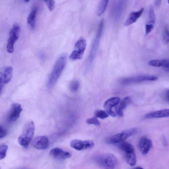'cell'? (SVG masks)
Wrapping results in <instances>:
<instances>
[{"mask_svg": "<svg viewBox=\"0 0 169 169\" xmlns=\"http://www.w3.org/2000/svg\"><path fill=\"white\" fill-rule=\"evenodd\" d=\"M87 123L89 124H93L97 126L100 125V122L96 117H92L88 119Z\"/></svg>", "mask_w": 169, "mask_h": 169, "instance_id": "cell-28", "label": "cell"}, {"mask_svg": "<svg viewBox=\"0 0 169 169\" xmlns=\"http://www.w3.org/2000/svg\"><path fill=\"white\" fill-rule=\"evenodd\" d=\"M121 99L120 98L115 97L111 98L107 100L104 104V108L106 110L112 109L113 107L116 106L120 102Z\"/></svg>", "mask_w": 169, "mask_h": 169, "instance_id": "cell-20", "label": "cell"}, {"mask_svg": "<svg viewBox=\"0 0 169 169\" xmlns=\"http://www.w3.org/2000/svg\"><path fill=\"white\" fill-rule=\"evenodd\" d=\"M137 131V129L135 128L124 131L109 138L108 139L107 142L109 144H115L123 142L135 134Z\"/></svg>", "mask_w": 169, "mask_h": 169, "instance_id": "cell-8", "label": "cell"}, {"mask_svg": "<svg viewBox=\"0 0 169 169\" xmlns=\"http://www.w3.org/2000/svg\"><path fill=\"white\" fill-rule=\"evenodd\" d=\"M118 147L124 153L126 162L131 166L136 163V157L133 146L130 143L123 141L119 143Z\"/></svg>", "mask_w": 169, "mask_h": 169, "instance_id": "cell-3", "label": "cell"}, {"mask_svg": "<svg viewBox=\"0 0 169 169\" xmlns=\"http://www.w3.org/2000/svg\"><path fill=\"white\" fill-rule=\"evenodd\" d=\"M132 169H143V168L141 167H136V168H134Z\"/></svg>", "mask_w": 169, "mask_h": 169, "instance_id": "cell-37", "label": "cell"}, {"mask_svg": "<svg viewBox=\"0 0 169 169\" xmlns=\"http://www.w3.org/2000/svg\"><path fill=\"white\" fill-rule=\"evenodd\" d=\"M131 101V99L130 97H126L124 98L120 102V105L116 107L115 110L117 115L120 117H122L123 115V110L125 109Z\"/></svg>", "mask_w": 169, "mask_h": 169, "instance_id": "cell-17", "label": "cell"}, {"mask_svg": "<svg viewBox=\"0 0 169 169\" xmlns=\"http://www.w3.org/2000/svg\"><path fill=\"white\" fill-rule=\"evenodd\" d=\"M106 110V111L108 114V115H110L113 117H115L116 116L115 113L112 111V109H107V110Z\"/></svg>", "mask_w": 169, "mask_h": 169, "instance_id": "cell-34", "label": "cell"}, {"mask_svg": "<svg viewBox=\"0 0 169 169\" xmlns=\"http://www.w3.org/2000/svg\"><path fill=\"white\" fill-rule=\"evenodd\" d=\"M148 119L169 117V109H165L160 111L148 113L145 115Z\"/></svg>", "mask_w": 169, "mask_h": 169, "instance_id": "cell-16", "label": "cell"}, {"mask_svg": "<svg viewBox=\"0 0 169 169\" xmlns=\"http://www.w3.org/2000/svg\"><path fill=\"white\" fill-rule=\"evenodd\" d=\"M23 109L20 104L14 103L12 104L8 114V119L10 122L16 121L20 115Z\"/></svg>", "mask_w": 169, "mask_h": 169, "instance_id": "cell-12", "label": "cell"}, {"mask_svg": "<svg viewBox=\"0 0 169 169\" xmlns=\"http://www.w3.org/2000/svg\"><path fill=\"white\" fill-rule=\"evenodd\" d=\"M154 27V26L153 24H149L146 25L145 29L146 35H148L149 34H150L152 31Z\"/></svg>", "mask_w": 169, "mask_h": 169, "instance_id": "cell-31", "label": "cell"}, {"mask_svg": "<svg viewBox=\"0 0 169 169\" xmlns=\"http://www.w3.org/2000/svg\"><path fill=\"white\" fill-rule=\"evenodd\" d=\"M33 145L35 148L38 150H46L49 145V139L46 136L37 137L33 141Z\"/></svg>", "mask_w": 169, "mask_h": 169, "instance_id": "cell-14", "label": "cell"}, {"mask_svg": "<svg viewBox=\"0 0 169 169\" xmlns=\"http://www.w3.org/2000/svg\"><path fill=\"white\" fill-rule=\"evenodd\" d=\"M157 76H142L124 78L121 80L123 84H128L140 83L145 81H153L157 80Z\"/></svg>", "mask_w": 169, "mask_h": 169, "instance_id": "cell-10", "label": "cell"}, {"mask_svg": "<svg viewBox=\"0 0 169 169\" xmlns=\"http://www.w3.org/2000/svg\"><path fill=\"white\" fill-rule=\"evenodd\" d=\"M24 1L25 2H29V1Z\"/></svg>", "mask_w": 169, "mask_h": 169, "instance_id": "cell-38", "label": "cell"}, {"mask_svg": "<svg viewBox=\"0 0 169 169\" xmlns=\"http://www.w3.org/2000/svg\"><path fill=\"white\" fill-rule=\"evenodd\" d=\"M149 65L155 67H161V60L155 59L150 61L149 63Z\"/></svg>", "mask_w": 169, "mask_h": 169, "instance_id": "cell-29", "label": "cell"}, {"mask_svg": "<svg viewBox=\"0 0 169 169\" xmlns=\"http://www.w3.org/2000/svg\"><path fill=\"white\" fill-rule=\"evenodd\" d=\"M103 21L102 20L99 24L95 37L93 42L91 50L86 61L88 65H90L96 55L103 31Z\"/></svg>", "mask_w": 169, "mask_h": 169, "instance_id": "cell-5", "label": "cell"}, {"mask_svg": "<svg viewBox=\"0 0 169 169\" xmlns=\"http://www.w3.org/2000/svg\"><path fill=\"white\" fill-rule=\"evenodd\" d=\"M7 134V131L2 125H1L0 126V138L1 139L6 136Z\"/></svg>", "mask_w": 169, "mask_h": 169, "instance_id": "cell-32", "label": "cell"}, {"mask_svg": "<svg viewBox=\"0 0 169 169\" xmlns=\"http://www.w3.org/2000/svg\"><path fill=\"white\" fill-rule=\"evenodd\" d=\"M8 149V146L6 145L0 146V160H2L6 158Z\"/></svg>", "mask_w": 169, "mask_h": 169, "instance_id": "cell-24", "label": "cell"}, {"mask_svg": "<svg viewBox=\"0 0 169 169\" xmlns=\"http://www.w3.org/2000/svg\"><path fill=\"white\" fill-rule=\"evenodd\" d=\"M168 3L169 4V0H168Z\"/></svg>", "mask_w": 169, "mask_h": 169, "instance_id": "cell-39", "label": "cell"}, {"mask_svg": "<svg viewBox=\"0 0 169 169\" xmlns=\"http://www.w3.org/2000/svg\"><path fill=\"white\" fill-rule=\"evenodd\" d=\"M35 126L32 121H27L24 126L21 135L18 138V142L20 145L27 148L31 142L33 136Z\"/></svg>", "mask_w": 169, "mask_h": 169, "instance_id": "cell-2", "label": "cell"}, {"mask_svg": "<svg viewBox=\"0 0 169 169\" xmlns=\"http://www.w3.org/2000/svg\"><path fill=\"white\" fill-rule=\"evenodd\" d=\"M13 71V68L11 66L4 67L0 70V88L1 93L5 84H8L11 81Z\"/></svg>", "mask_w": 169, "mask_h": 169, "instance_id": "cell-9", "label": "cell"}, {"mask_svg": "<svg viewBox=\"0 0 169 169\" xmlns=\"http://www.w3.org/2000/svg\"><path fill=\"white\" fill-rule=\"evenodd\" d=\"M87 42L86 40L83 37L79 39L75 45V50L69 56L71 60L75 61L81 59L86 49Z\"/></svg>", "mask_w": 169, "mask_h": 169, "instance_id": "cell-6", "label": "cell"}, {"mask_svg": "<svg viewBox=\"0 0 169 169\" xmlns=\"http://www.w3.org/2000/svg\"><path fill=\"white\" fill-rule=\"evenodd\" d=\"M20 28L17 23H14L10 30L7 46L8 52L12 53L14 52V44L18 39Z\"/></svg>", "mask_w": 169, "mask_h": 169, "instance_id": "cell-7", "label": "cell"}, {"mask_svg": "<svg viewBox=\"0 0 169 169\" xmlns=\"http://www.w3.org/2000/svg\"><path fill=\"white\" fill-rule=\"evenodd\" d=\"M67 58V54L64 53L58 59L49 78L47 83L48 88H51L55 85L65 67Z\"/></svg>", "mask_w": 169, "mask_h": 169, "instance_id": "cell-1", "label": "cell"}, {"mask_svg": "<svg viewBox=\"0 0 169 169\" xmlns=\"http://www.w3.org/2000/svg\"><path fill=\"white\" fill-rule=\"evenodd\" d=\"M125 1H119L114 6L113 10V16L116 20L120 18L126 5Z\"/></svg>", "mask_w": 169, "mask_h": 169, "instance_id": "cell-19", "label": "cell"}, {"mask_svg": "<svg viewBox=\"0 0 169 169\" xmlns=\"http://www.w3.org/2000/svg\"><path fill=\"white\" fill-rule=\"evenodd\" d=\"M162 1H159V0H157V1H155V5L156 7L157 8L159 7L161 4Z\"/></svg>", "mask_w": 169, "mask_h": 169, "instance_id": "cell-36", "label": "cell"}, {"mask_svg": "<svg viewBox=\"0 0 169 169\" xmlns=\"http://www.w3.org/2000/svg\"><path fill=\"white\" fill-rule=\"evenodd\" d=\"M96 161L98 165L106 169H114L116 167L118 160L111 154H105L97 156Z\"/></svg>", "mask_w": 169, "mask_h": 169, "instance_id": "cell-4", "label": "cell"}, {"mask_svg": "<svg viewBox=\"0 0 169 169\" xmlns=\"http://www.w3.org/2000/svg\"><path fill=\"white\" fill-rule=\"evenodd\" d=\"M37 9L36 8H34L30 13L28 15L27 21L32 28H34L35 26V22Z\"/></svg>", "mask_w": 169, "mask_h": 169, "instance_id": "cell-21", "label": "cell"}, {"mask_svg": "<svg viewBox=\"0 0 169 169\" xmlns=\"http://www.w3.org/2000/svg\"><path fill=\"white\" fill-rule=\"evenodd\" d=\"M164 97L167 101L169 102V89H167L164 93Z\"/></svg>", "mask_w": 169, "mask_h": 169, "instance_id": "cell-35", "label": "cell"}, {"mask_svg": "<svg viewBox=\"0 0 169 169\" xmlns=\"http://www.w3.org/2000/svg\"><path fill=\"white\" fill-rule=\"evenodd\" d=\"M149 23L150 24H154L155 23L156 17L154 10L152 5H151L149 9Z\"/></svg>", "mask_w": 169, "mask_h": 169, "instance_id": "cell-23", "label": "cell"}, {"mask_svg": "<svg viewBox=\"0 0 169 169\" xmlns=\"http://www.w3.org/2000/svg\"><path fill=\"white\" fill-rule=\"evenodd\" d=\"M161 67L163 68L166 71L169 72V59H161Z\"/></svg>", "mask_w": 169, "mask_h": 169, "instance_id": "cell-27", "label": "cell"}, {"mask_svg": "<svg viewBox=\"0 0 169 169\" xmlns=\"http://www.w3.org/2000/svg\"><path fill=\"white\" fill-rule=\"evenodd\" d=\"M80 86V82L77 80L72 81L70 84V88L71 91L73 92L77 91Z\"/></svg>", "mask_w": 169, "mask_h": 169, "instance_id": "cell-25", "label": "cell"}, {"mask_svg": "<svg viewBox=\"0 0 169 169\" xmlns=\"http://www.w3.org/2000/svg\"><path fill=\"white\" fill-rule=\"evenodd\" d=\"M96 116L101 119H106L109 116L108 114L106 111L102 110H97L95 112Z\"/></svg>", "mask_w": 169, "mask_h": 169, "instance_id": "cell-26", "label": "cell"}, {"mask_svg": "<svg viewBox=\"0 0 169 169\" xmlns=\"http://www.w3.org/2000/svg\"><path fill=\"white\" fill-rule=\"evenodd\" d=\"M70 145L76 150L81 151L93 148L94 146V143L91 141H82L76 139L71 141Z\"/></svg>", "mask_w": 169, "mask_h": 169, "instance_id": "cell-11", "label": "cell"}, {"mask_svg": "<svg viewBox=\"0 0 169 169\" xmlns=\"http://www.w3.org/2000/svg\"><path fill=\"white\" fill-rule=\"evenodd\" d=\"M163 39L166 43H169V31L167 28H165Z\"/></svg>", "mask_w": 169, "mask_h": 169, "instance_id": "cell-33", "label": "cell"}, {"mask_svg": "<svg viewBox=\"0 0 169 169\" xmlns=\"http://www.w3.org/2000/svg\"><path fill=\"white\" fill-rule=\"evenodd\" d=\"M44 2L46 4L49 11H53L55 5L54 2L53 1H44Z\"/></svg>", "mask_w": 169, "mask_h": 169, "instance_id": "cell-30", "label": "cell"}, {"mask_svg": "<svg viewBox=\"0 0 169 169\" xmlns=\"http://www.w3.org/2000/svg\"><path fill=\"white\" fill-rule=\"evenodd\" d=\"M144 11L143 8L141 9L140 11L136 12H132L128 18L125 23V26H128L135 23L140 18Z\"/></svg>", "mask_w": 169, "mask_h": 169, "instance_id": "cell-18", "label": "cell"}, {"mask_svg": "<svg viewBox=\"0 0 169 169\" xmlns=\"http://www.w3.org/2000/svg\"><path fill=\"white\" fill-rule=\"evenodd\" d=\"M109 1H101L99 2L97 10V14L100 16L105 11L107 7Z\"/></svg>", "mask_w": 169, "mask_h": 169, "instance_id": "cell-22", "label": "cell"}, {"mask_svg": "<svg viewBox=\"0 0 169 169\" xmlns=\"http://www.w3.org/2000/svg\"><path fill=\"white\" fill-rule=\"evenodd\" d=\"M153 146V143L150 138L144 137L142 138L139 142V148L143 155H145L150 151Z\"/></svg>", "mask_w": 169, "mask_h": 169, "instance_id": "cell-15", "label": "cell"}, {"mask_svg": "<svg viewBox=\"0 0 169 169\" xmlns=\"http://www.w3.org/2000/svg\"><path fill=\"white\" fill-rule=\"evenodd\" d=\"M52 158L58 160H64L70 158L72 154L70 153L64 151L59 148L52 149L49 153Z\"/></svg>", "mask_w": 169, "mask_h": 169, "instance_id": "cell-13", "label": "cell"}]
</instances>
